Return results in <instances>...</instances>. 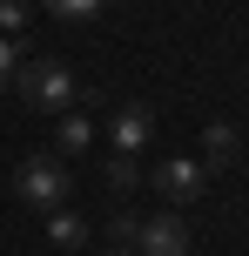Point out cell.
<instances>
[{"mask_svg":"<svg viewBox=\"0 0 249 256\" xmlns=\"http://www.w3.org/2000/svg\"><path fill=\"white\" fill-rule=\"evenodd\" d=\"M155 189L169 196V202H196V196L209 189V168L189 162V155H175V162H162V168H155Z\"/></svg>","mask_w":249,"mask_h":256,"instance_id":"277c9868","label":"cell"},{"mask_svg":"<svg viewBox=\"0 0 249 256\" xmlns=\"http://www.w3.org/2000/svg\"><path fill=\"white\" fill-rule=\"evenodd\" d=\"M0 27L20 34V27H27V0H0Z\"/></svg>","mask_w":249,"mask_h":256,"instance_id":"8fae6325","label":"cell"},{"mask_svg":"<svg viewBox=\"0 0 249 256\" xmlns=\"http://www.w3.org/2000/svg\"><path fill=\"white\" fill-rule=\"evenodd\" d=\"M135 256H189V222H182V209H162V216H148L142 230H135Z\"/></svg>","mask_w":249,"mask_h":256,"instance_id":"3957f363","label":"cell"},{"mask_svg":"<svg viewBox=\"0 0 249 256\" xmlns=\"http://www.w3.org/2000/svg\"><path fill=\"white\" fill-rule=\"evenodd\" d=\"M88 142H94V122L88 115H67L61 122V148H88Z\"/></svg>","mask_w":249,"mask_h":256,"instance_id":"ba28073f","label":"cell"},{"mask_svg":"<svg viewBox=\"0 0 249 256\" xmlns=\"http://www.w3.org/2000/svg\"><path fill=\"white\" fill-rule=\"evenodd\" d=\"M47 7L61 14V20H81V14H94V7H101V0H47Z\"/></svg>","mask_w":249,"mask_h":256,"instance_id":"7c38bea8","label":"cell"},{"mask_svg":"<svg viewBox=\"0 0 249 256\" xmlns=\"http://www.w3.org/2000/svg\"><path fill=\"white\" fill-rule=\"evenodd\" d=\"M13 189H20V202H34V209H61L74 182H67V168L54 162V155H27L20 176H13Z\"/></svg>","mask_w":249,"mask_h":256,"instance_id":"7a4b0ae2","label":"cell"},{"mask_svg":"<svg viewBox=\"0 0 249 256\" xmlns=\"http://www.w3.org/2000/svg\"><path fill=\"white\" fill-rule=\"evenodd\" d=\"M121 256H135V250H121Z\"/></svg>","mask_w":249,"mask_h":256,"instance_id":"5bb4252c","label":"cell"},{"mask_svg":"<svg viewBox=\"0 0 249 256\" xmlns=\"http://www.w3.org/2000/svg\"><path fill=\"white\" fill-rule=\"evenodd\" d=\"M47 236H54V250H81L88 243V222L74 209H47Z\"/></svg>","mask_w":249,"mask_h":256,"instance_id":"52a82bcc","label":"cell"},{"mask_svg":"<svg viewBox=\"0 0 249 256\" xmlns=\"http://www.w3.org/2000/svg\"><path fill=\"white\" fill-rule=\"evenodd\" d=\"M108 189H115V196L135 189V155H115V162H108Z\"/></svg>","mask_w":249,"mask_h":256,"instance_id":"9c48e42d","label":"cell"},{"mask_svg":"<svg viewBox=\"0 0 249 256\" xmlns=\"http://www.w3.org/2000/svg\"><path fill=\"white\" fill-rule=\"evenodd\" d=\"M13 68H20V40H0V88H13Z\"/></svg>","mask_w":249,"mask_h":256,"instance_id":"30bf717a","label":"cell"},{"mask_svg":"<svg viewBox=\"0 0 249 256\" xmlns=\"http://www.w3.org/2000/svg\"><path fill=\"white\" fill-rule=\"evenodd\" d=\"M108 135H115V155H135V148H148V135H155V115H148L142 102H128V108L115 115Z\"/></svg>","mask_w":249,"mask_h":256,"instance_id":"5b68a950","label":"cell"},{"mask_svg":"<svg viewBox=\"0 0 249 256\" xmlns=\"http://www.w3.org/2000/svg\"><path fill=\"white\" fill-rule=\"evenodd\" d=\"M135 230H142V222H135L128 209H121V216H115V243H121V250H135Z\"/></svg>","mask_w":249,"mask_h":256,"instance_id":"4fadbf2b","label":"cell"},{"mask_svg":"<svg viewBox=\"0 0 249 256\" xmlns=\"http://www.w3.org/2000/svg\"><path fill=\"white\" fill-rule=\"evenodd\" d=\"M13 88H20L27 108H40V115H67V108L81 102V81L67 61H54V54H40V61H20L13 68Z\"/></svg>","mask_w":249,"mask_h":256,"instance_id":"6da1fadb","label":"cell"},{"mask_svg":"<svg viewBox=\"0 0 249 256\" xmlns=\"http://www.w3.org/2000/svg\"><path fill=\"white\" fill-rule=\"evenodd\" d=\"M202 155H209V168H229V162L243 155V135H236L229 122H216L209 135H202Z\"/></svg>","mask_w":249,"mask_h":256,"instance_id":"8992f818","label":"cell"}]
</instances>
